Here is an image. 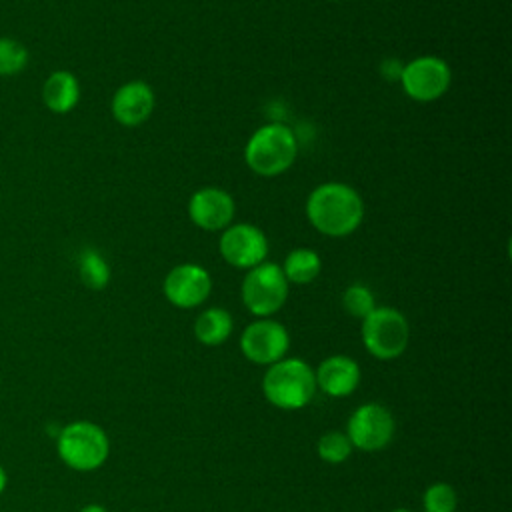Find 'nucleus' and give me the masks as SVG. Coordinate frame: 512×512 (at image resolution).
<instances>
[{"label": "nucleus", "mask_w": 512, "mask_h": 512, "mask_svg": "<svg viewBox=\"0 0 512 512\" xmlns=\"http://www.w3.org/2000/svg\"><path fill=\"white\" fill-rule=\"evenodd\" d=\"M306 216L320 234L344 238L362 224L364 202L352 186L344 182H324L310 192Z\"/></svg>", "instance_id": "obj_1"}, {"label": "nucleus", "mask_w": 512, "mask_h": 512, "mask_svg": "<svg viewBox=\"0 0 512 512\" xmlns=\"http://www.w3.org/2000/svg\"><path fill=\"white\" fill-rule=\"evenodd\" d=\"M264 398L280 410H302L316 394L314 368L300 358H282L262 376Z\"/></svg>", "instance_id": "obj_2"}, {"label": "nucleus", "mask_w": 512, "mask_h": 512, "mask_svg": "<svg viewBox=\"0 0 512 512\" xmlns=\"http://www.w3.org/2000/svg\"><path fill=\"white\" fill-rule=\"evenodd\" d=\"M56 454L70 470L94 472L110 456V438L100 424L74 420L56 432Z\"/></svg>", "instance_id": "obj_3"}, {"label": "nucleus", "mask_w": 512, "mask_h": 512, "mask_svg": "<svg viewBox=\"0 0 512 512\" xmlns=\"http://www.w3.org/2000/svg\"><path fill=\"white\" fill-rule=\"evenodd\" d=\"M298 154V140L286 124H264L246 142L244 160L258 176H278L286 172Z\"/></svg>", "instance_id": "obj_4"}, {"label": "nucleus", "mask_w": 512, "mask_h": 512, "mask_svg": "<svg viewBox=\"0 0 512 512\" xmlns=\"http://www.w3.org/2000/svg\"><path fill=\"white\" fill-rule=\"evenodd\" d=\"M362 344L378 360H394L404 354L410 340L406 316L392 306H376L360 326Z\"/></svg>", "instance_id": "obj_5"}, {"label": "nucleus", "mask_w": 512, "mask_h": 512, "mask_svg": "<svg viewBox=\"0 0 512 512\" xmlns=\"http://www.w3.org/2000/svg\"><path fill=\"white\" fill-rule=\"evenodd\" d=\"M240 296L250 314L256 318H270L286 304L288 280L278 264L262 262L246 270Z\"/></svg>", "instance_id": "obj_6"}, {"label": "nucleus", "mask_w": 512, "mask_h": 512, "mask_svg": "<svg viewBox=\"0 0 512 512\" xmlns=\"http://www.w3.org/2000/svg\"><path fill=\"white\" fill-rule=\"evenodd\" d=\"M344 432L352 448L360 452H380L394 440L396 420L384 404L366 402L350 414Z\"/></svg>", "instance_id": "obj_7"}, {"label": "nucleus", "mask_w": 512, "mask_h": 512, "mask_svg": "<svg viewBox=\"0 0 512 512\" xmlns=\"http://www.w3.org/2000/svg\"><path fill=\"white\" fill-rule=\"evenodd\" d=\"M404 92L416 102H432L444 96L452 82V72L446 60L438 56H418L400 68Z\"/></svg>", "instance_id": "obj_8"}, {"label": "nucleus", "mask_w": 512, "mask_h": 512, "mask_svg": "<svg viewBox=\"0 0 512 512\" xmlns=\"http://www.w3.org/2000/svg\"><path fill=\"white\" fill-rule=\"evenodd\" d=\"M290 348V334L286 326L272 318H258L250 322L240 336V350L246 360L258 366H270L282 358Z\"/></svg>", "instance_id": "obj_9"}, {"label": "nucleus", "mask_w": 512, "mask_h": 512, "mask_svg": "<svg viewBox=\"0 0 512 512\" xmlns=\"http://www.w3.org/2000/svg\"><path fill=\"white\" fill-rule=\"evenodd\" d=\"M220 256L234 268L250 270L268 256V238L266 234L248 222L226 226L218 240Z\"/></svg>", "instance_id": "obj_10"}, {"label": "nucleus", "mask_w": 512, "mask_h": 512, "mask_svg": "<svg viewBox=\"0 0 512 512\" xmlns=\"http://www.w3.org/2000/svg\"><path fill=\"white\" fill-rule=\"evenodd\" d=\"M164 296L176 308H196L204 304L212 292V278L198 264H178L164 278Z\"/></svg>", "instance_id": "obj_11"}, {"label": "nucleus", "mask_w": 512, "mask_h": 512, "mask_svg": "<svg viewBox=\"0 0 512 512\" xmlns=\"http://www.w3.org/2000/svg\"><path fill=\"white\" fill-rule=\"evenodd\" d=\"M236 212L234 198L216 186H206L196 190L188 200L190 220L208 232H218L230 226Z\"/></svg>", "instance_id": "obj_12"}, {"label": "nucleus", "mask_w": 512, "mask_h": 512, "mask_svg": "<svg viewBox=\"0 0 512 512\" xmlns=\"http://www.w3.org/2000/svg\"><path fill=\"white\" fill-rule=\"evenodd\" d=\"M316 390L330 398H346L356 392L362 372L354 358L346 354H332L314 368Z\"/></svg>", "instance_id": "obj_13"}, {"label": "nucleus", "mask_w": 512, "mask_h": 512, "mask_svg": "<svg viewBox=\"0 0 512 512\" xmlns=\"http://www.w3.org/2000/svg\"><path fill=\"white\" fill-rule=\"evenodd\" d=\"M154 92L150 84L132 80L122 84L112 96V114L122 126L144 124L154 110Z\"/></svg>", "instance_id": "obj_14"}, {"label": "nucleus", "mask_w": 512, "mask_h": 512, "mask_svg": "<svg viewBox=\"0 0 512 512\" xmlns=\"http://www.w3.org/2000/svg\"><path fill=\"white\" fill-rule=\"evenodd\" d=\"M42 100L48 110L56 114L70 112L80 100V84L68 70H58L48 76L42 88Z\"/></svg>", "instance_id": "obj_15"}, {"label": "nucleus", "mask_w": 512, "mask_h": 512, "mask_svg": "<svg viewBox=\"0 0 512 512\" xmlns=\"http://www.w3.org/2000/svg\"><path fill=\"white\" fill-rule=\"evenodd\" d=\"M192 330L200 344L220 346L230 338V334L234 330V320L228 310H224L220 306H210L196 316Z\"/></svg>", "instance_id": "obj_16"}, {"label": "nucleus", "mask_w": 512, "mask_h": 512, "mask_svg": "<svg viewBox=\"0 0 512 512\" xmlns=\"http://www.w3.org/2000/svg\"><path fill=\"white\" fill-rule=\"evenodd\" d=\"M280 268H282L288 284L290 282L292 284H310L320 274L322 260H320L318 252H314L310 248H294L292 252H288V256L284 258V264Z\"/></svg>", "instance_id": "obj_17"}, {"label": "nucleus", "mask_w": 512, "mask_h": 512, "mask_svg": "<svg viewBox=\"0 0 512 512\" xmlns=\"http://www.w3.org/2000/svg\"><path fill=\"white\" fill-rule=\"evenodd\" d=\"M78 272L84 286L90 290H104L110 282V266L94 248H84L78 256Z\"/></svg>", "instance_id": "obj_18"}, {"label": "nucleus", "mask_w": 512, "mask_h": 512, "mask_svg": "<svg viewBox=\"0 0 512 512\" xmlns=\"http://www.w3.org/2000/svg\"><path fill=\"white\" fill-rule=\"evenodd\" d=\"M352 442L348 440L346 432L328 430L316 442V454L326 464H344L352 454Z\"/></svg>", "instance_id": "obj_19"}, {"label": "nucleus", "mask_w": 512, "mask_h": 512, "mask_svg": "<svg viewBox=\"0 0 512 512\" xmlns=\"http://www.w3.org/2000/svg\"><path fill=\"white\" fill-rule=\"evenodd\" d=\"M458 494L448 482H434L422 494L424 512H456Z\"/></svg>", "instance_id": "obj_20"}, {"label": "nucleus", "mask_w": 512, "mask_h": 512, "mask_svg": "<svg viewBox=\"0 0 512 512\" xmlns=\"http://www.w3.org/2000/svg\"><path fill=\"white\" fill-rule=\"evenodd\" d=\"M342 308L348 316H354L358 320L366 318L376 308L372 290L364 284H350L342 294Z\"/></svg>", "instance_id": "obj_21"}, {"label": "nucleus", "mask_w": 512, "mask_h": 512, "mask_svg": "<svg viewBox=\"0 0 512 512\" xmlns=\"http://www.w3.org/2000/svg\"><path fill=\"white\" fill-rule=\"evenodd\" d=\"M26 64L28 50L12 38H0V76L18 74Z\"/></svg>", "instance_id": "obj_22"}, {"label": "nucleus", "mask_w": 512, "mask_h": 512, "mask_svg": "<svg viewBox=\"0 0 512 512\" xmlns=\"http://www.w3.org/2000/svg\"><path fill=\"white\" fill-rule=\"evenodd\" d=\"M78 512H108V508H106V506H102V504H96V502H92V504H86V506H82Z\"/></svg>", "instance_id": "obj_23"}, {"label": "nucleus", "mask_w": 512, "mask_h": 512, "mask_svg": "<svg viewBox=\"0 0 512 512\" xmlns=\"http://www.w3.org/2000/svg\"><path fill=\"white\" fill-rule=\"evenodd\" d=\"M6 488H8V472H6V468L0 464V496L4 494Z\"/></svg>", "instance_id": "obj_24"}, {"label": "nucleus", "mask_w": 512, "mask_h": 512, "mask_svg": "<svg viewBox=\"0 0 512 512\" xmlns=\"http://www.w3.org/2000/svg\"><path fill=\"white\" fill-rule=\"evenodd\" d=\"M390 512H412V510H408V508H394V510H390Z\"/></svg>", "instance_id": "obj_25"}]
</instances>
